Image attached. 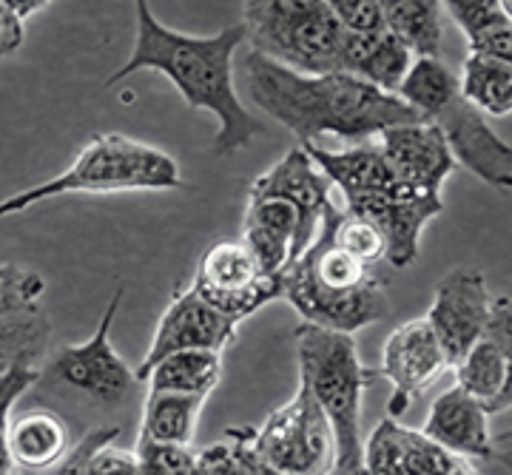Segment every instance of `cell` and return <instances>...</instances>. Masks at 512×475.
Wrapping results in <instances>:
<instances>
[{"instance_id": "31", "label": "cell", "mask_w": 512, "mask_h": 475, "mask_svg": "<svg viewBox=\"0 0 512 475\" xmlns=\"http://www.w3.org/2000/svg\"><path fill=\"white\" fill-rule=\"evenodd\" d=\"M248 441H251V427H228L225 441H217L197 453L200 475H251Z\"/></svg>"}, {"instance_id": "2", "label": "cell", "mask_w": 512, "mask_h": 475, "mask_svg": "<svg viewBox=\"0 0 512 475\" xmlns=\"http://www.w3.org/2000/svg\"><path fill=\"white\" fill-rule=\"evenodd\" d=\"M245 89L302 146L325 134L367 143L387 128L424 123L396 94L379 92L353 74H299L256 52L245 57Z\"/></svg>"}, {"instance_id": "6", "label": "cell", "mask_w": 512, "mask_h": 475, "mask_svg": "<svg viewBox=\"0 0 512 475\" xmlns=\"http://www.w3.org/2000/svg\"><path fill=\"white\" fill-rule=\"evenodd\" d=\"M180 168L160 148L131 140L126 134H97L80 148L74 163L46 183L0 200V220L23 214L37 202L63 194H123V191H171L180 188Z\"/></svg>"}, {"instance_id": "40", "label": "cell", "mask_w": 512, "mask_h": 475, "mask_svg": "<svg viewBox=\"0 0 512 475\" xmlns=\"http://www.w3.org/2000/svg\"><path fill=\"white\" fill-rule=\"evenodd\" d=\"M251 433H254V427H251ZM248 464H251V475H288L279 473L274 467H268V464H262V461L254 456V450H251V441H248Z\"/></svg>"}, {"instance_id": "38", "label": "cell", "mask_w": 512, "mask_h": 475, "mask_svg": "<svg viewBox=\"0 0 512 475\" xmlns=\"http://www.w3.org/2000/svg\"><path fill=\"white\" fill-rule=\"evenodd\" d=\"M23 20L12 12L9 0H0V57H9L23 46Z\"/></svg>"}, {"instance_id": "15", "label": "cell", "mask_w": 512, "mask_h": 475, "mask_svg": "<svg viewBox=\"0 0 512 475\" xmlns=\"http://www.w3.org/2000/svg\"><path fill=\"white\" fill-rule=\"evenodd\" d=\"M450 370L436 333L427 319H410L384 339L382 367L376 370L382 379L393 384L390 396V419L407 410V404L421 396L427 387L439 382L441 373Z\"/></svg>"}, {"instance_id": "3", "label": "cell", "mask_w": 512, "mask_h": 475, "mask_svg": "<svg viewBox=\"0 0 512 475\" xmlns=\"http://www.w3.org/2000/svg\"><path fill=\"white\" fill-rule=\"evenodd\" d=\"M282 299L291 302L305 325L350 336L390 311L382 276L333 242V202L325 211L319 237L285 268Z\"/></svg>"}, {"instance_id": "33", "label": "cell", "mask_w": 512, "mask_h": 475, "mask_svg": "<svg viewBox=\"0 0 512 475\" xmlns=\"http://www.w3.org/2000/svg\"><path fill=\"white\" fill-rule=\"evenodd\" d=\"M134 464H137V475H191L197 464V453L191 447L137 439Z\"/></svg>"}, {"instance_id": "28", "label": "cell", "mask_w": 512, "mask_h": 475, "mask_svg": "<svg viewBox=\"0 0 512 475\" xmlns=\"http://www.w3.org/2000/svg\"><path fill=\"white\" fill-rule=\"evenodd\" d=\"M444 15L461 29L467 49L510 29V3L507 0H464V3L456 0V3H444Z\"/></svg>"}, {"instance_id": "21", "label": "cell", "mask_w": 512, "mask_h": 475, "mask_svg": "<svg viewBox=\"0 0 512 475\" xmlns=\"http://www.w3.org/2000/svg\"><path fill=\"white\" fill-rule=\"evenodd\" d=\"M6 444L15 467L43 473L72 450L66 421L49 410H29L6 427Z\"/></svg>"}, {"instance_id": "4", "label": "cell", "mask_w": 512, "mask_h": 475, "mask_svg": "<svg viewBox=\"0 0 512 475\" xmlns=\"http://www.w3.org/2000/svg\"><path fill=\"white\" fill-rule=\"evenodd\" d=\"M299 382L308 384L313 402L322 407L333 433L336 470L356 475L362 467V396L379 373L367 370L350 333L296 325Z\"/></svg>"}, {"instance_id": "30", "label": "cell", "mask_w": 512, "mask_h": 475, "mask_svg": "<svg viewBox=\"0 0 512 475\" xmlns=\"http://www.w3.org/2000/svg\"><path fill=\"white\" fill-rule=\"evenodd\" d=\"M333 242L367 268H376L384 259L382 234L370 222L353 217L345 208H336V205H333Z\"/></svg>"}, {"instance_id": "35", "label": "cell", "mask_w": 512, "mask_h": 475, "mask_svg": "<svg viewBox=\"0 0 512 475\" xmlns=\"http://www.w3.org/2000/svg\"><path fill=\"white\" fill-rule=\"evenodd\" d=\"M333 18L342 32L350 35H376L384 32V0H336L330 3Z\"/></svg>"}, {"instance_id": "10", "label": "cell", "mask_w": 512, "mask_h": 475, "mask_svg": "<svg viewBox=\"0 0 512 475\" xmlns=\"http://www.w3.org/2000/svg\"><path fill=\"white\" fill-rule=\"evenodd\" d=\"M123 293H126L123 285L114 291L109 308L100 316V325L92 333V339H86L80 345L60 348L55 362H52V376L57 382L92 396L94 402H126L137 387L134 370L123 362V356L111 345V325H114L117 311L123 305Z\"/></svg>"}, {"instance_id": "26", "label": "cell", "mask_w": 512, "mask_h": 475, "mask_svg": "<svg viewBox=\"0 0 512 475\" xmlns=\"http://www.w3.org/2000/svg\"><path fill=\"white\" fill-rule=\"evenodd\" d=\"M458 92L481 114L507 117L512 111V63L467 55L458 74Z\"/></svg>"}, {"instance_id": "36", "label": "cell", "mask_w": 512, "mask_h": 475, "mask_svg": "<svg viewBox=\"0 0 512 475\" xmlns=\"http://www.w3.org/2000/svg\"><path fill=\"white\" fill-rule=\"evenodd\" d=\"M117 439H120V427H94L92 433H86V439L74 444L63 461L43 470V475H89V461L94 453L114 444Z\"/></svg>"}, {"instance_id": "42", "label": "cell", "mask_w": 512, "mask_h": 475, "mask_svg": "<svg viewBox=\"0 0 512 475\" xmlns=\"http://www.w3.org/2000/svg\"><path fill=\"white\" fill-rule=\"evenodd\" d=\"M450 475H478V473L473 470V467H470V464H467V461H464V458H461L456 467H453V473Z\"/></svg>"}, {"instance_id": "34", "label": "cell", "mask_w": 512, "mask_h": 475, "mask_svg": "<svg viewBox=\"0 0 512 475\" xmlns=\"http://www.w3.org/2000/svg\"><path fill=\"white\" fill-rule=\"evenodd\" d=\"M46 279L18 265H0V316L35 308L43 299Z\"/></svg>"}, {"instance_id": "22", "label": "cell", "mask_w": 512, "mask_h": 475, "mask_svg": "<svg viewBox=\"0 0 512 475\" xmlns=\"http://www.w3.org/2000/svg\"><path fill=\"white\" fill-rule=\"evenodd\" d=\"M444 3L439 0H384V32L402 40L416 57H441Z\"/></svg>"}, {"instance_id": "5", "label": "cell", "mask_w": 512, "mask_h": 475, "mask_svg": "<svg viewBox=\"0 0 512 475\" xmlns=\"http://www.w3.org/2000/svg\"><path fill=\"white\" fill-rule=\"evenodd\" d=\"M424 123L436 126L456 165L473 171L493 188L512 185V148L501 140L487 117L458 92V74L441 57H419L396 94Z\"/></svg>"}, {"instance_id": "11", "label": "cell", "mask_w": 512, "mask_h": 475, "mask_svg": "<svg viewBox=\"0 0 512 475\" xmlns=\"http://www.w3.org/2000/svg\"><path fill=\"white\" fill-rule=\"evenodd\" d=\"M342 208L370 222L382 234L384 259L393 268H410L419 259L421 231L444 211V200L396 180L384 191L353 197Z\"/></svg>"}, {"instance_id": "32", "label": "cell", "mask_w": 512, "mask_h": 475, "mask_svg": "<svg viewBox=\"0 0 512 475\" xmlns=\"http://www.w3.org/2000/svg\"><path fill=\"white\" fill-rule=\"evenodd\" d=\"M399 421L382 419L370 439L362 444V467L356 475H404L402 453H399Z\"/></svg>"}, {"instance_id": "12", "label": "cell", "mask_w": 512, "mask_h": 475, "mask_svg": "<svg viewBox=\"0 0 512 475\" xmlns=\"http://www.w3.org/2000/svg\"><path fill=\"white\" fill-rule=\"evenodd\" d=\"M493 311L495 296L487 288V279L478 271L456 268L436 285L430 311L424 319L436 333L450 370L484 336Z\"/></svg>"}, {"instance_id": "39", "label": "cell", "mask_w": 512, "mask_h": 475, "mask_svg": "<svg viewBox=\"0 0 512 475\" xmlns=\"http://www.w3.org/2000/svg\"><path fill=\"white\" fill-rule=\"evenodd\" d=\"M6 427L9 419H0V475H15V461L9 456V444H6Z\"/></svg>"}, {"instance_id": "16", "label": "cell", "mask_w": 512, "mask_h": 475, "mask_svg": "<svg viewBox=\"0 0 512 475\" xmlns=\"http://www.w3.org/2000/svg\"><path fill=\"white\" fill-rule=\"evenodd\" d=\"M237 328L231 319H225L220 311H214L208 302H202L197 291L188 285L174 293L171 305L157 322L151 348H148L143 365L134 370L137 382L146 379V373L157 365L160 359L180 353V350H214L222 353L234 342Z\"/></svg>"}, {"instance_id": "18", "label": "cell", "mask_w": 512, "mask_h": 475, "mask_svg": "<svg viewBox=\"0 0 512 475\" xmlns=\"http://www.w3.org/2000/svg\"><path fill=\"white\" fill-rule=\"evenodd\" d=\"M421 433L456 458H495L490 413L461 387H450L433 402Z\"/></svg>"}, {"instance_id": "8", "label": "cell", "mask_w": 512, "mask_h": 475, "mask_svg": "<svg viewBox=\"0 0 512 475\" xmlns=\"http://www.w3.org/2000/svg\"><path fill=\"white\" fill-rule=\"evenodd\" d=\"M251 450L279 473L328 475L336 470L330 424L305 382H299L291 402L276 407L262 427H254Z\"/></svg>"}, {"instance_id": "43", "label": "cell", "mask_w": 512, "mask_h": 475, "mask_svg": "<svg viewBox=\"0 0 512 475\" xmlns=\"http://www.w3.org/2000/svg\"><path fill=\"white\" fill-rule=\"evenodd\" d=\"M191 475H200V470H197V464H194V470H191Z\"/></svg>"}, {"instance_id": "7", "label": "cell", "mask_w": 512, "mask_h": 475, "mask_svg": "<svg viewBox=\"0 0 512 475\" xmlns=\"http://www.w3.org/2000/svg\"><path fill=\"white\" fill-rule=\"evenodd\" d=\"M239 23L256 55L299 74L339 72L342 26L328 0H248Z\"/></svg>"}, {"instance_id": "25", "label": "cell", "mask_w": 512, "mask_h": 475, "mask_svg": "<svg viewBox=\"0 0 512 475\" xmlns=\"http://www.w3.org/2000/svg\"><path fill=\"white\" fill-rule=\"evenodd\" d=\"M52 339V322L35 305L26 311L0 316V376L12 370H37Z\"/></svg>"}, {"instance_id": "19", "label": "cell", "mask_w": 512, "mask_h": 475, "mask_svg": "<svg viewBox=\"0 0 512 475\" xmlns=\"http://www.w3.org/2000/svg\"><path fill=\"white\" fill-rule=\"evenodd\" d=\"M302 148L311 157V163L322 171V177L342 191L345 202L353 197L376 194V191H384L396 183V177H393L390 165L384 163L376 143H356L342 151H330L316 143H308Z\"/></svg>"}, {"instance_id": "20", "label": "cell", "mask_w": 512, "mask_h": 475, "mask_svg": "<svg viewBox=\"0 0 512 475\" xmlns=\"http://www.w3.org/2000/svg\"><path fill=\"white\" fill-rule=\"evenodd\" d=\"M296 211L282 200H248L242 220V242L251 248L259 268L268 276H282L293 262Z\"/></svg>"}, {"instance_id": "41", "label": "cell", "mask_w": 512, "mask_h": 475, "mask_svg": "<svg viewBox=\"0 0 512 475\" xmlns=\"http://www.w3.org/2000/svg\"><path fill=\"white\" fill-rule=\"evenodd\" d=\"M9 3H12V12H15V15H18L20 20H23V23H26V18H29V15H35V12H43V9H46V6H49V3H15V0H9Z\"/></svg>"}, {"instance_id": "23", "label": "cell", "mask_w": 512, "mask_h": 475, "mask_svg": "<svg viewBox=\"0 0 512 475\" xmlns=\"http://www.w3.org/2000/svg\"><path fill=\"white\" fill-rule=\"evenodd\" d=\"M222 379V353L214 350H180L160 359L143 382L157 393H180L208 399Z\"/></svg>"}, {"instance_id": "13", "label": "cell", "mask_w": 512, "mask_h": 475, "mask_svg": "<svg viewBox=\"0 0 512 475\" xmlns=\"http://www.w3.org/2000/svg\"><path fill=\"white\" fill-rule=\"evenodd\" d=\"M248 200H282L296 211V242L293 259L302 254L322 231V220L330 205V183L311 163L305 148H291L282 160L259 174L248 191Z\"/></svg>"}, {"instance_id": "9", "label": "cell", "mask_w": 512, "mask_h": 475, "mask_svg": "<svg viewBox=\"0 0 512 475\" xmlns=\"http://www.w3.org/2000/svg\"><path fill=\"white\" fill-rule=\"evenodd\" d=\"M191 288L225 319L242 325L248 316L282 299V276L265 274L242 239H222L202 254Z\"/></svg>"}, {"instance_id": "29", "label": "cell", "mask_w": 512, "mask_h": 475, "mask_svg": "<svg viewBox=\"0 0 512 475\" xmlns=\"http://www.w3.org/2000/svg\"><path fill=\"white\" fill-rule=\"evenodd\" d=\"M399 453H402L404 475H450L461 458L447 453L441 444L427 439L421 430H410L399 424Z\"/></svg>"}, {"instance_id": "27", "label": "cell", "mask_w": 512, "mask_h": 475, "mask_svg": "<svg viewBox=\"0 0 512 475\" xmlns=\"http://www.w3.org/2000/svg\"><path fill=\"white\" fill-rule=\"evenodd\" d=\"M413 60L416 57L410 55V49L404 46L402 40H396L390 32H382L376 46H373V52L359 66L356 77L384 94H399L404 77L413 69Z\"/></svg>"}, {"instance_id": "37", "label": "cell", "mask_w": 512, "mask_h": 475, "mask_svg": "<svg viewBox=\"0 0 512 475\" xmlns=\"http://www.w3.org/2000/svg\"><path fill=\"white\" fill-rule=\"evenodd\" d=\"M89 475H137L134 453L117 450L114 444L97 450L89 461Z\"/></svg>"}, {"instance_id": "14", "label": "cell", "mask_w": 512, "mask_h": 475, "mask_svg": "<svg viewBox=\"0 0 512 475\" xmlns=\"http://www.w3.org/2000/svg\"><path fill=\"white\" fill-rule=\"evenodd\" d=\"M456 387L467 396L484 404V410L495 416L510 407L512 396V313L510 296H495V311L484 336L467 350L458 365Z\"/></svg>"}, {"instance_id": "1", "label": "cell", "mask_w": 512, "mask_h": 475, "mask_svg": "<svg viewBox=\"0 0 512 475\" xmlns=\"http://www.w3.org/2000/svg\"><path fill=\"white\" fill-rule=\"evenodd\" d=\"M134 15V49L126 63L106 80V86H117L120 80L143 69L165 74L191 109L211 111L220 120L214 137L217 157H228L239 148L251 146L265 126L245 111L234 86V55L245 43V26L234 23L205 37L185 35L163 26L143 0L134 3Z\"/></svg>"}, {"instance_id": "17", "label": "cell", "mask_w": 512, "mask_h": 475, "mask_svg": "<svg viewBox=\"0 0 512 475\" xmlns=\"http://www.w3.org/2000/svg\"><path fill=\"white\" fill-rule=\"evenodd\" d=\"M379 151L399 183L441 197V188L456 171V160L441 131L430 123L393 126L379 134Z\"/></svg>"}, {"instance_id": "24", "label": "cell", "mask_w": 512, "mask_h": 475, "mask_svg": "<svg viewBox=\"0 0 512 475\" xmlns=\"http://www.w3.org/2000/svg\"><path fill=\"white\" fill-rule=\"evenodd\" d=\"M202 407H205V399H200V396H180V393L148 390L143 421H140V436L137 439L191 447L194 439H197Z\"/></svg>"}]
</instances>
